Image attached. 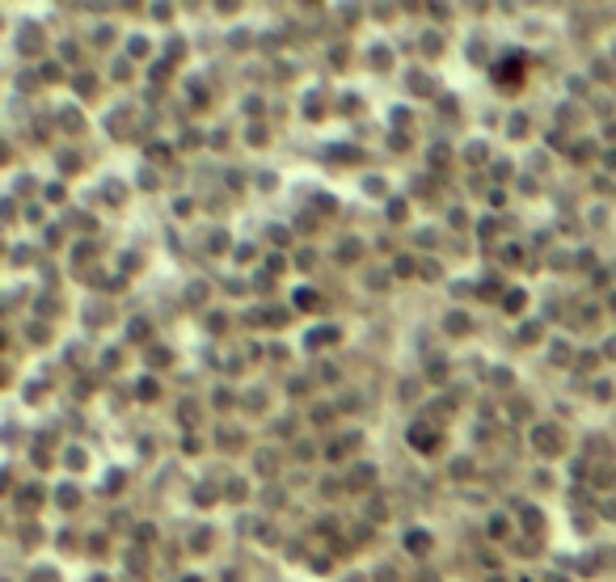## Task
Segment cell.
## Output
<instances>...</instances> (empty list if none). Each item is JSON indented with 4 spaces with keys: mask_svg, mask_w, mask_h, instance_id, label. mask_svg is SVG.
Segmentation results:
<instances>
[{
    "mask_svg": "<svg viewBox=\"0 0 616 582\" xmlns=\"http://www.w3.org/2000/svg\"><path fill=\"white\" fill-rule=\"evenodd\" d=\"M295 304H300V308H313L317 304V291H295Z\"/></svg>",
    "mask_w": 616,
    "mask_h": 582,
    "instance_id": "1",
    "label": "cell"
},
{
    "mask_svg": "<svg viewBox=\"0 0 616 582\" xmlns=\"http://www.w3.org/2000/svg\"><path fill=\"white\" fill-rule=\"evenodd\" d=\"M447 325H452V334H465V325H469V321H465V316H447Z\"/></svg>",
    "mask_w": 616,
    "mask_h": 582,
    "instance_id": "2",
    "label": "cell"
},
{
    "mask_svg": "<svg viewBox=\"0 0 616 582\" xmlns=\"http://www.w3.org/2000/svg\"><path fill=\"white\" fill-rule=\"evenodd\" d=\"M59 502H64V506H76V490H59Z\"/></svg>",
    "mask_w": 616,
    "mask_h": 582,
    "instance_id": "3",
    "label": "cell"
}]
</instances>
